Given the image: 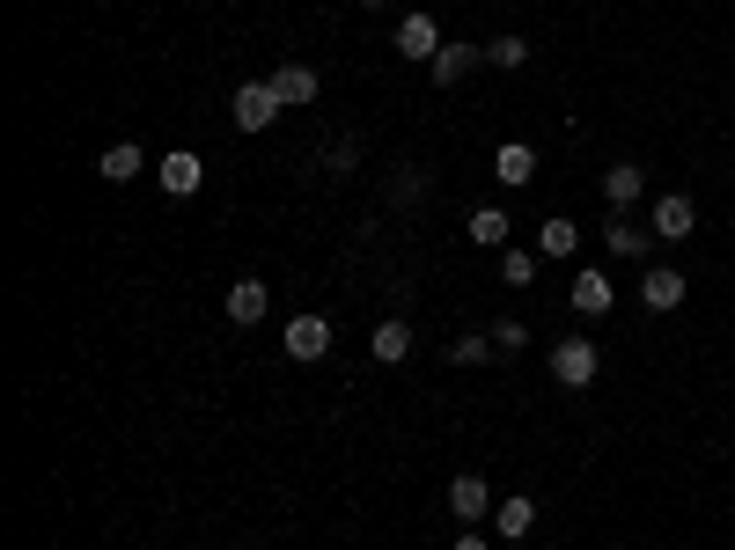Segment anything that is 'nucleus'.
<instances>
[{
  "mask_svg": "<svg viewBox=\"0 0 735 550\" xmlns=\"http://www.w3.org/2000/svg\"><path fill=\"white\" fill-rule=\"evenodd\" d=\"M596 367H603V359H596L588 337H559V345H552V375H559L566 389H588L596 382Z\"/></svg>",
  "mask_w": 735,
  "mask_h": 550,
  "instance_id": "f257e3e1",
  "label": "nucleus"
},
{
  "mask_svg": "<svg viewBox=\"0 0 735 550\" xmlns=\"http://www.w3.org/2000/svg\"><path fill=\"white\" fill-rule=\"evenodd\" d=\"M280 111H287V103L272 96V81H244V89H236V125H244V133H265Z\"/></svg>",
  "mask_w": 735,
  "mask_h": 550,
  "instance_id": "f03ea898",
  "label": "nucleus"
},
{
  "mask_svg": "<svg viewBox=\"0 0 735 550\" xmlns=\"http://www.w3.org/2000/svg\"><path fill=\"white\" fill-rule=\"evenodd\" d=\"M280 337H287L294 359H324V353H331V323H324V316H294Z\"/></svg>",
  "mask_w": 735,
  "mask_h": 550,
  "instance_id": "7ed1b4c3",
  "label": "nucleus"
},
{
  "mask_svg": "<svg viewBox=\"0 0 735 550\" xmlns=\"http://www.w3.org/2000/svg\"><path fill=\"white\" fill-rule=\"evenodd\" d=\"M434 51H441L434 15H405V23H397V59H434Z\"/></svg>",
  "mask_w": 735,
  "mask_h": 550,
  "instance_id": "20e7f679",
  "label": "nucleus"
},
{
  "mask_svg": "<svg viewBox=\"0 0 735 550\" xmlns=\"http://www.w3.org/2000/svg\"><path fill=\"white\" fill-rule=\"evenodd\" d=\"M199 184H206V162H199V154H184V147L162 154V192H170V198H192Z\"/></svg>",
  "mask_w": 735,
  "mask_h": 550,
  "instance_id": "39448f33",
  "label": "nucleus"
},
{
  "mask_svg": "<svg viewBox=\"0 0 735 550\" xmlns=\"http://www.w3.org/2000/svg\"><path fill=\"white\" fill-rule=\"evenodd\" d=\"M640 301H647V309H685V272H669V264H655V272H647V279H640Z\"/></svg>",
  "mask_w": 735,
  "mask_h": 550,
  "instance_id": "423d86ee",
  "label": "nucleus"
},
{
  "mask_svg": "<svg viewBox=\"0 0 735 550\" xmlns=\"http://www.w3.org/2000/svg\"><path fill=\"white\" fill-rule=\"evenodd\" d=\"M449 514H456V522H478V514H493V492H486V478H456L449 484Z\"/></svg>",
  "mask_w": 735,
  "mask_h": 550,
  "instance_id": "0eeeda50",
  "label": "nucleus"
},
{
  "mask_svg": "<svg viewBox=\"0 0 735 550\" xmlns=\"http://www.w3.org/2000/svg\"><path fill=\"white\" fill-rule=\"evenodd\" d=\"M691 228H699V214H691V198H685V192H669V198L655 206V236H662V242H685Z\"/></svg>",
  "mask_w": 735,
  "mask_h": 550,
  "instance_id": "6e6552de",
  "label": "nucleus"
},
{
  "mask_svg": "<svg viewBox=\"0 0 735 550\" xmlns=\"http://www.w3.org/2000/svg\"><path fill=\"white\" fill-rule=\"evenodd\" d=\"M478 59H486L478 45H441L434 59H427V67H434V81H441V89H456V81H464V73L478 67Z\"/></svg>",
  "mask_w": 735,
  "mask_h": 550,
  "instance_id": "1a4fd4ad",
  "label": "nucleus"
},
{
  "mask_svg": "<svg viewBox=\"0 0 735 550\" xmlns=\"http://www.w3.org/2000/svg\"><path fill=\"white\" fill-rule=\"evenodd\" d=\"M640 192H647V176H640V162H611V169H603V198H611L618 214H625V206H633Z\"/></svg>",
  "mask_w": 735,
  "mask_h": 550,
  "instance_id": "9d476101",
  "label": "nucleus"
},
{
  "mask_svg": "<svg viewBox=\"0 0 735 550\" xmlns=\"http://www.w3.org/2000/svg\"><path fill=\"white\" fill-rule=\"evenodd\" d=\"M493 176H500V184H514V192H522V184H530V176H538V154H530V147H522V140H508V147H500V154H493Z\"/></svg>",
  "mask_w": 735,
  "mask_h": 550,
  "instance_id": "9b49d317",
  "label": "nucleus"
},
{
  "mask_svg": "<svg viewBox=\"0 0 735 550\" xmlns=\"http://www.w3.org/2000/svg\"><path fill=\"white\" fill-rule=\"evenodd\" d=\"M611 279H603V272H574V309L581 316H611Z\"/></svg>",
  "mask_w": 735,
  "mask_h": 550,
  "instance_id": "f8f14e48",
  "label": "nucleus"
},
{
  "mask_svg": "<svg viewBox=\"0 0 735 550\" xmlns=\"http://www.w3.org/2000/svg\"><path fill=\"white\" fill-rule=\"evenodd\" d=\"M493 528H500L508 543H522V536L538 528V506H530V500H522V492H514V500H500V506H493Z\"/></svg>",
  "mask_w": 735,
  "mask_h": 550,
  "instance_id": "ddd939ff",
  "label": "nucleus"
},
{
  "mask_svg": "<svg viewBox=\"0 0 735 550\" xmlns=\"http://www.w3.org/2000/svg\"><path fill=\"white\" fill-rule=\"evenodd\" d=\"M265 279H236V287H228V323H258V316H265Z\"/></svg>",
  "mask_w": 735,
  "mask_h": 550,
  "instance_id": "4468645a",
  "label": "nucleus"
},
{
  "mask_svg": "<svg viewBox=\"0 0 735 550\" xmlns=\"http://www.w3.org/2000/svg\"><path fill=\"white\" fill-rule=\"evenodd\" d=\"M272 96L280 103H317V67H280L272 73Z\"/></svg>",
  "mask_w": 735,
  "mask_h": 550,
  "instance_id": "2eb2a0df",
  "label": "nucleus"
},
{
  "mask_svg": "<svg viewBox=\"0 0 735 550\" xmlns=\"http://www.w3.org/2000/svg\"><path fill=\"white\" fill-rule=\"evenodd\" d=\"M103 176H111V184H133V176H140V169H147V154H140V147H133V140H118V147H103Z\"/></svg>",
  "mask_w": 735,
  "mask_h": 550,
  "instance_id": "dca6fc26",
  "label": "nucleus"
},
{
  "mask_svg": "<svg viewBox=\"0 0 735 550\" xmlns=\"http://www.w3.org/2000/svg\"><path fill=\"white\" fill-rule=\"evenodd\" d=\"M574 242H581L574 220H544L538 228V257H574Z\"/></svg>",
  "mask_w": 735,
  "mask_h": 550,
  "instance_id": "f3484780",
  "label": "nucleus"
},
{
  "mask_svg": "<svg viewBox=\"0 0 735 550\" xmlns=\"http://www.w3.org/2000/svg\"><path fill=\"white\" fill-rule=\"evenodd\" d=\"M471 242H486V250H508V214H500V206H478V214H471Z\"/></svg>",
  "mask_w": 735,
  "mask_h": 550,
  "instance_id": "a211bd4d",
  "label": "nucleus"
},
{
  "mask_svg": "<svg viewBox=\"0 0 735 550\" xmlns=\"http://www.w3.org/2000/svg\"><path fill=\"white\" fill-rule=\"evenodd\" d=\"M368 353H375V359H405V353H412V331H405V323H375Z\"/></svg>",
  "mask_w": 735,
  "mask_h": 550,
  "instance_id": "6ab92c4d",
  "label": "nucleus"
},
{
  "mask_svg": "<svg viewBox=\"0 0 735 550\" xmlns=\"http://www.w3.org/2000/svg\"><path fill=\"white\" fill-rule=\"evenodd\" d=\"M603 242H611L618 257H647V228H633V220H611V228H603Z\"/></svg>",
  "mask_w": 735,
  "mask_h": 550,
  "instance_id": "aec40b11",
  "label": "nucleus"
},
{
  "mask_svg": "<svg viewBox=\"0 0 735 550\" xmlns=\"http://www.w3.org/2000/svg\"><path fill=\"white\" fill-rule=\"evenodd\" d=\"M500 279H508V287H530V279H538V250H508V257H500Z\"/></svg>",
  "mask_w": 735,
  "mask_h": 550,
  "instance_id": "412c9836",
  "label": "nucleus"
},
{
  "mask_svg": "<svg viewBox=\"0 0 735 550\" xmlns=\"http://www.w3.org/2000/svg\"><path fill=\"white\" fill-rule=\"evenodd\" d=\"M522 59H530V45H522V37H493V45H486V67H522Z\"/></svg>",
  "mask_w": 735,
  "mask_h": 550,
  "instance_id": "4be33fe9",
  "label": "nucleus"
},
{
  "mask_svg": "<svg viewBox=\"0 0 735 550\" xmlns=\"http://www.w3.org/2000/svg\"><path fill=\"white\" fill-rule=\"evenodd\" d=\"M486 353H493V331L486 337H449V359H456V367H478Z\"/></svg>",
  "mask_w": 735,
  "mask_h": 550,
  "instance_id": "5701e85b",
  "label": "nucleus"
},
{
  "mask_svg": "<svg viewBox=\"0 0 735 550\" xmlns=\"http://www.w3.org/2000/svg\"><path fill=\"white\" fill-rule=\"evenodd\" d=\"M522 337H530L522 323H493V345H500V353H522Z\"/></svg>",
  "mask_w": 735,
  "mask_h": 550,
  "instance_id": "b1692460",
  "label": "nucleus"
},
{
  "mask_svg": "<svg viewBox=\"0 0 735 550\" xmlns=\"http://www.w3.org/2000/svg\"><path fill=\"white\" fill-rule=\"evenodd\" d=\"M456 550H486V536H456Z\"/></svg>",
  "mask_w": 735,
  "mask_h": 550,
  "instance_id": "393cba45",
  "label": "nucleus"
},
{
  "mask_svg": "<svg viewBox=\"0 0 735 550\" xmlns=\"http://www.w3.org/2000/svg\"><path fill=\"white\" fill-rule=\"evenodd\" d=\"M361 8H383V0H361Z\"/></svg>",
  "mask_w": 735,
  "mask_h": 550,
  "instance_id": "a878e982",
  "label": "nucleus"
}]
</instances>
